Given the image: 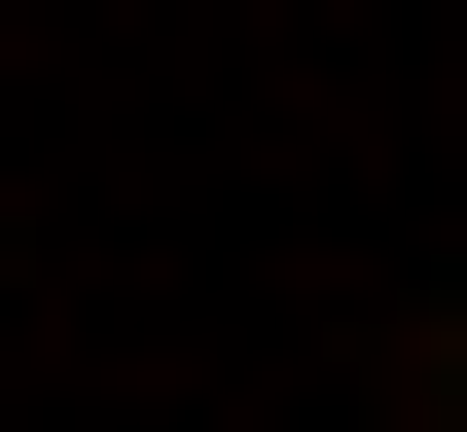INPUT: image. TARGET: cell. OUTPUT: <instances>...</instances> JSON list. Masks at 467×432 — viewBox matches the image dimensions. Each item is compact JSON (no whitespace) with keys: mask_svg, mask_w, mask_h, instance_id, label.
Segmentation results:
<instances>
[{"mask_svg":"<svg viewBox=\"0 0 467 432\" xmlns=\"http://www.w3.org/2000/svg\"><path fill=\"white\" fill-rule=\"evenodd\" d=\"M431 432H467V324H431Z\"/></svg>","mask_w":467,"mask_h":432,"instance_id":"6da1fadb","label":"cell"}]
</instances>
